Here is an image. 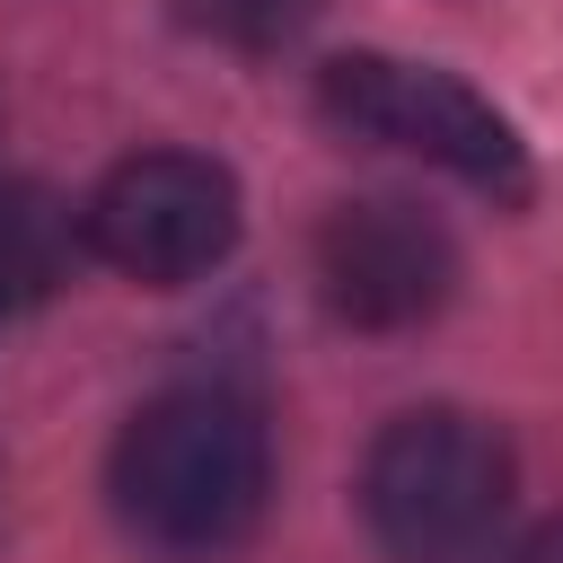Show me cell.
I'll list each match as a JSON object with an SVG mask.
<instances>
[{"instance_id":"obj_1","label":"cell","mask_w":563,"mask_h":563,"mask_svg":"<svg viewBox=\"0 0 563 563\" xmlns=\"http://www.w3.org/2000/svg\"><path fill=\"white\" fill-rule=\"evenodd\" d=\"M106 493L141 554L220 563L264 528V501H273L264 413L229 387H167L123 422L106 457Z\"/></svg>"},{"instance_id":"obj_2","label":"cell","mask_w":563,"mask_h":563,"mask_svg":"<svg viewBox=\"0 0 563 563\" xmlns=\"http://www.w3.org/2000/svg\"><path fill=\"white\" fill-rule=\"evenodd\" d=\"M510 440L466 405L396 413L361 457V519L387 563H484L510 519Z\"/></svg>"},{"instance_id":"obj_3","label":"cell","mask_w":563,"mask_h":563,"mask_svg":"<svg viewBox=\"0 0 563 563\" xmlns=\"http://www.w3.org/2000/svg\"><path fill=\"white\" fill-rule=\"evenodd\" d=\"M317 114L343 141L431 158V167H449L457 185H475L493 202H528V150H519V132L457 70L396 62V53H334L317 70Z\"/></svg>"},{"instance_id":"obj_4","label":"cell","mask_w":563,"mask_h":563,"mask_svg":"<svg viewBox=\"0 0 563 563\" xmlns=\"http://www.w3.org/2000/svg\"><path fill=\"white\" fill-rule=\"evenodd\" d=\"M79 238L141 290L202 282L238 246V176L202 150H141L97 176V194L79 202Z\"/></svg>"},{"instance_id":"obj_5","label":"cell","mask_w":563,"mask_h":563,"mask_svg":"<svg viewBox=\"0 0 563 563\" xmlns=\"http://www.w3.org/2000/svg\"><path fill=\"white\" fill-rule=\"evenodd\" d=\"M457 290V238L396 194L369 202H334L317 220V299L361 325V334H405L431 325Z\"/></svg>"},{"instance_id":"obj_6","label":"cell","mask_w":563,"mask_h":563,"mask_svg":"<svg viewBox=\"0 0 563 563\" xmlns=\"http://www.w3.org/2000/svg\"><path fill=\"white\" fill-rule=\"evenodd\" d=\"M79 246L88 238L70 202H53L44 185H0V299H44Z\"/></svg>"},{"instance_id":"obj_7","label":"cell","mask_w":563,"mask_h":563,"mask_svg":"<svg viewBox=\"0 0 563 563\" xmlns=\"http://www.w3.org/2000/svg\"><path fill=\"white\" fill-rule=\"evenodd\" d=\"M176 18L211 44H229V53H282V44L308 35L317 0H176Z\"/></svg>"},{"instance_id":"obj_8","label":"cell","mask_w":563,"mask_h":563,"mask_svg":"<svg viewBox=\"0 0 563 563\" xmlns=\"http://www.w3.org/2000/svg\"><path fill=\"white\" fill-rule=\"evenodd\" d=\"M510 563H563V510H554L545 528H528V537L510 545Z\"/></svg>"}]
</instances>
